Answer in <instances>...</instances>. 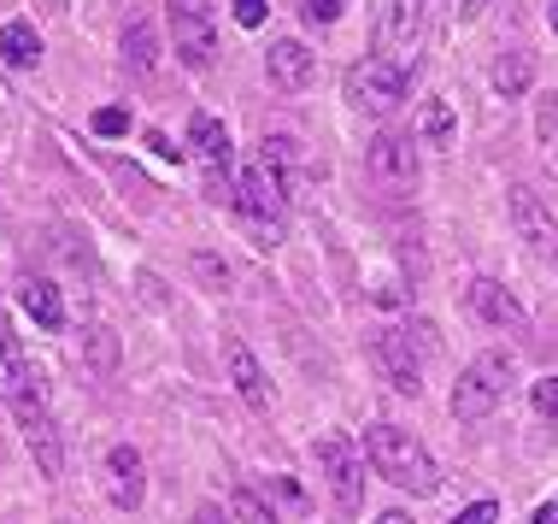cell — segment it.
I'll return each mask as SVG.
<instances>
[{"mask_svg": "<svg viewBox=\"0 0 558 524\" xmlns=\"http://www.w3.org/2000/svg\"><path fill=\"white\" fill-rule=\"evenodd\" d=\"M365 460H371V472L395 489H412V496H435V489H441V472H435L429 448L400 425H371L365 430Z\"/></svg>", "mask_w": 558, "mask_h": 524, "instance_id": "6da1fadb", "label": "cell"}, {"mask_svg": "<svg viewBox=\"0 0 558 524\" xmlns=\"http://www.w3.org/2000/svg\"><path fill=\"white\" fill-rule=\"evenodd\" d=\"M235 213L253 236H259V248H277L282 218H289V177L270 166V159H253V166L235 177Z\"/></svg>", "mask_w": 558, "mask_h": 524, "instance_id": "7a4b0ae2", "label": "cell"}, {"mask_svg": "<svg viewBox=\"0 0 558 524\" xmlns=\"http://www.w3.org/2000/svg\"><path fill=\"white\" fill-rule=\"evenodd\" d=\"M511 383H518V359H511L506 348H488V354H476L471 366L459 371L447 407H452V418H459V425H476V418H488V413L511 395Z\"/></svg>", "mask_w": 558, "mask_h": 524, "instance_id": "3957f363", "label": "cell"}, {"mask_svg": "<svg viewBox=\"0 0 558 524\" xmlns=\"http://www.w3.org/2000/svg\"><path fill=\"white\" fill-rule=\"evenodd\" d=\"M165 19H171V48L189 71H213L218 59V19L213 0H165Z\"/></svg>", "mask_w": 558, "mask_h": 524, "instance_id": "277c9868", "label": "cell"}, {"mask_svg": "<svg viewBox=\"0 0 558 524\" xmlns=\"http://www.w3.org/2000/svg\"><path fill=\"white\" fill-rule=\"evenodd\" d=\"M189 147H194V159L206 166V189H213V201L223 206H235V142H230V130L218 124L213 112H194L189 118Z\"/></svg>", "mask_w": 558, "mask_h": 524, "instance_id": "5b68a950", "label": "cell"}, {"mask_svg": "<svg viewBox=\"0 0 558 524\" xmlns=\"http://www.w3.org/2000/svg\"><path fill=\"white\" fill-rule=\"evenodd\" d=\"M318 472H324V484H329V501L353 519L359 507H365V454L353 448V437L329 430V437L318 442Z\"/></svg>", "mask_w": 558, "mask_h": 524, "instance_id": "8992f818", "label": "cell"}, {"mask_svg": "<svg viewBox=\"0 0 558 524\" xmlns=\"http://www.w3.org/2000/svg\"><path fill=\"white\" fill-rule=\"evenodd\" d=\"M417 36H424V0H376V12H371V41H376V59H395V66H412Z\"/></svg>", "mask_w": 558, "mask_h": 524, "instance_id": "52a82bcc", "label": "cell"}, {"mask_svg": "<svg viewBox=\"0 0 558 524\" xmlns=\"http://www.w3.org/2000/svg\"><path fill=\"white\" fill-rule=\"evenodd\" d=\"M405 88H412V78H405V66H395V59L371 53L347 71V100H353L359 112H395L405 100Z\"/></svg>", "mask_w": 558, "mask_h": 524, "instance_id": "ba28073f", "label": "cell"}, {"mask_svg": "<svg viewBox=\"0 0 558 524\" xmlns=\"http://www.w3.org/2000/svg\"><path fill=\"white\" fill-rule=\"evenodd\" d=\"M365 177L383 194H405L417 189V142L405 130H383L371 147H365Z\"/></svg>", "mask_w": 558, "mask_h": 524, "instance_id": "9c48e42d", "label": "cell"}, {"mask_svg": "<svg viewBox=\"0 0 558 524\" xmlns=\"http://www.w3.org/2000/svg\"><path fill=\"white\" fill-rule=\"evenodd\" d=\"M12 413H19L24 448L36 454V472H41V477H59V472H65V442H59V425H53V413L41 407V395L12 401Z\"/></svg>", "mask_w": 558, "mask_h": 524, "instance_id": "30bf717a", "label": "cell"}, {"mask_svg": "<svg viewBox=\"0 0 558 524\" xmlns=\"http://www.w3.org/2000/svg\"><path fill=\"white\" fill-rule=\"evenodd\" d=\"M506 206H511V230H518L523 242L541 253V260H553V265H558V218H553V206L541 201L535 189H523V183L506 194Z\"/></svg>", "mask_w": 558, "mask_h": 524, "instance_id": "8fae6325", "label": "cell"}, {"mask_svg": "<svg viewBox=\"0 0 558 524\" xmlns=\"http://www.w3.org/2000/svg\"><path fill=\"white\" fill-rule=\"evenodd\" d=\"M371 359L400 395H424V359L412 354V336L405 331H376L371 336Z\"/></svg>", "mask_w": 558, "mask_h": 524, "instance_id": "7c38bea8", "label": "cell"}, {"mask_svg": "<svg viewBox=\"0 0 558 524\" xmlns=\"http://www.w3.org/2000/svg\"><path fill=\"white\" fill-rule=\"evenodd\" d=\"M464 301H471V312H476L482 324H494V331H506V336H530V312H523V301L506 289V283L476 277L471 289H464Z\"/></svg>", "mask_w": 558, "mask_h": 524, "instance_id": "4fadbf2b", "label": "cell"}, {"mask_svg": "<svg viewBox=\"0 0 558 524\" xmlns=\"http://www.w3.org/2000/svg\"><path fill=\"white\" fill-rule=\"evenodd\" d=\"M312 71H318V59L306 53V41H294V36L270 41V53H265V78H270V88H282V95H300V88L312 83Z\"/></svg>", "mask_w": 558, "mask_h": 524, "instance_id": "5bb4252c", "label": "cell"}, {"mask_svg": "<svg viewBox=\"0 0 558 524\" xmlns=\"http://www.w3.org/2000/svg\"><path fill=\"white\" fill-rule=\"evenodd\" d=\"M147 496V484H142V454H135L130 442H118L107 448V501L118 507V513H135Z\"/></svg>", "mask_w": 558, "mask_h": 524, "instance_id": "9a60e30c", "label": "cell"}, {"mask_svg": "<svg viewBox=\"0 0 558 524\" xmlns=\"http://www.w3.org/2000/svg\"><path fill=\"white\" fill-rule=\"evenodd\" d=\"M223 366H230V383H235V395L247 401L253 413H270V383H265V371H259V359H253V348L241 336L223 342Z\"/></svg>", "mask_w": 558, "mask_h": 524, "instance_id": "2e32d148", "label": "cell"}, {"mask_svg": "<svg viewBox=\"0 0 558 524\" xmlns=\"http://www.w3.org/2000/svg\"><path fill=\"white\" fill-rule=\"evenodd\" d=\"M0 395H7V401L36 395V366H29L24 342L12 336V331H0Z\"/></svg>", "mask_w": 558, "mask_h": 524, "instance_id": "e0dca14e", "label": "cell"}, {"mask_svg": "<svg viewBox=\"0 0 558 524\" xmlns=\"http://www.w3.org/2000/svg\"><path fill=\"white\" fill-rule=\"evenodd\" d=\"M19 307L41 324V331H59V324H65V301H59V289L48 277H24L19 283Z\"/></svg>", "mask_w": 558, "mask_h": 524, "instance_id": "ac0fdd59", "label": "cell"}, {"mask_svg": "<svg viewBox=\"0 0 558 524\" xmlns=\"http://www.w3.org/2000/svg\"><path fill=\"white\" fill-rule=\"evenodd\" d=\"M0 59H7L12 71H29L41 59V36H36V24L29 19H12V24H0Z\"/></svg>", "mask_w": 558, "mask_h": 524, "instance_id": "d6986e66", "label": "cell"}, {"mask_svg": "<svg viewBox=\"0 0 558 524\" xmlns=\"http://www.w3.org/2000/svg\"><path fill=\"white\" fill-rule=\"evenodd\" d=\"M124 71H130V78H154V71H159V36H154V24L135 19L124 29Z\"/></svg>", "mask_w": 558, "mask_h": 524, "instance_id": "ffe728a7", "label": "cell"}, {"mask_svg": "<svg viewBox=\"0 0 558 524\" xmlns=\"http://www.w3.org/2000/svg\"><path fill=\"white\" fill-rule=\"evenodd\" d=\"M530 83H535V59L530 53H506L500 66H494V88H500L506 100L530 95Z\"/></svg>", "mask_w": 558, "mask_h": 524, "instance_id": "44dd1931", "label": "cell"}, {"mask_svg": "<svg viewBox=\"0 0 558 524\" xmlns=\"http://www.w3.org/2000/svg\"><path fill=\"white\" fill-rule=\"evenodd\" d=\"M417 142L424 147H447L452 142V107L447 100H424V112H417Z\"/></svg>", "mask_w": 558, "mask_h": 524, "instance_id": "7402d4cb", "label": "cell"}, {"mask_svg": "<svg viewBox=\"0 0 558 524\" xmlns=\"http://www.w3.org/2000/svg\"><path fill=\"white\" fill-rule=\"evenodd\" d=\"M259 159H270V166H277L282 177L306 166V154H300V136H289V130H265V154H259Z\"/></svg>", "mask_w": 558, "mask_h": 524, "instance_id": "603a6c76", "label": "cell"}, {"mask_svg": "<svg viewBox=\"0 0 558 524\" xmlns=\"http://www.w3.org/2000/svg\"><path fill=\"white\" fill-rule=\"evenodd\" d=\"M535 136H541V147L558 159V95H541V100H535Z\"/></svg>", "mask_w": 558, "mask_h": 524, "instance_id": "cb8c5ba5", "label": "cell"}, {"mask_svg": "<svg viewBox=\"0 0 558 524\" xmlns=\"http://www.w3.org/2000/svg\"><path fill=\"white\" fill-rule=\"evenodd\" d=\"M230 513H235V524H277V513H270V507L253 496V489H235V496H230Z\"/></svg>", "mask_w": 558, "mask_h": 524, "instance_id": "d4e9b609", "label": "cell"}, {"mask_svg": "<svg viewBox=\"0 0 558 524\" xmlns=\"http://www.w3.org/2000/svg\"><path fill=\"white\" fill-rule=\"evenodd\" d=\"M194 277H201L206 289H230V265H223L218 253H194Z\"/></svg>", "mask_w": 558, "mask_h": 524, "instance_id": "484cf974", "label": "cell"}, {"mask_svg": "<svg viewBox=\"0 0 558 524\" xmlns=\"http://www.w3.org/2000/svg\"><path fill=\"white\" fill-rule=\"evenodd\" d=\"M530 401H535L541 418H553V425H558V378H535L530 383Z\"/></svg>", "mask_w": 558, "mask_h": 524, "instance_id": "4316f807", "label": "cell"}, {"mask_svg": "<svg viewBox=\"0 0 558 524\" xmlns=\"http://www.w3.org/2000/svg\"><path fill=\"white\" fill-rule=\"evenodd\" d=\"M88 354H95L100 371H112L118 366V336L112 331H88Z\"/></svg>", "mask_w": 558, "mask_h": 524, "instance_id": "83f0119b", "label": "cell"}, {"mask_svg": "<svg viewBox=\"0 0 558 524\" xmlns=\"http://www.w3.org/2000/svg\"><path fill=\"white\" fill-rule=\"evenodd\" d=\"M130 130V112L124 107H100L95 112V136H124Z\"/></svg>", "mask_w": 558, "mask_h": 524, "instance_id": "f1b7e54d", "label": "cell"}, {"mask_svg": "<svg viewBox=\"0 0 558 524\" xmlns=\"http://www.w3.org/2000/svg\"><path fill=\"white\" fill-rule=\"evenodd\" d=\"M300 19H306V24H336L341 19V0H300Z\"/></svg>", "mask_w": 558, "mask_h": 524, "instance_id": "f546056e", "label": "cell"}, {"mask_svg": "<svg viewBox=\"0 0 558 524\" xmlns=\"http://www.w3.org/2000/svg\"><path fill=\"white\" fill-rule=\"evenodd\" d=\"M230 12H235V24H241V29H259L270 7H265V0H230Z\"/></svg>", "mask_w": 558, "mask_h": 524, "instance_id": "4dcf8cb0", "label": "cell"}, {"mask_svg": "<svg viewBox=\"0 0 558 524\" xmlns=\"http://www.w3.org/2000/svg\"><path fill=\"white\" fill-rule=\"evenodd\" d=\"M452 524H500V507H494V501H471Z\"/></svg>", "mask_w": 558, "mask_h": 524, "instance_id": "1f68e13d", "label": "cell"}, {"mask_svg": "<svg viewBox=\"0 0 558 524\" xmlns=\"http://www.w3.org/2000/svg\"><path fill=\"white\" fill-rule=\"evenodd\" d=\"M147 147H154L159 159H183V147H171V136H165V130H147Z\"/></svg>", "mask_w": 558, "mask_h": 524, "instance_id": "d6a6232c", "label": "cell"}, {"mask_svg": "<svg viewBox=\"0 0 558 524\" xmlns=\"http://www.w3.org/2000/svg\"><path fill=\"white\" fill-rule=\"evenodd\" d=\"M194 524H235V513H223V507H201V513H194Z\"/></svg>", "mask_w": 558, "mask_h": 524, "instance_id": "836d02e7", "label": "cell"}, {"mask_svg": "<svg viewBox=\"0 0 558 524\" xmlns=\"http://www.w3.org/2000/svg\"><path fill=\"white\" fill-rule=\"evenodd\" d=\"M482 7H488V0H459V7H452V12H459V19H476Z\"/></svg>", "mask_w": 558, "mask_h": 524, "instance_id": "e575fe53", "label": "cell"}, {"mask_svg": "<svg viewBox=\"0 0 558 524\" xmlns=\"http://www.w3.org/2000/svg\"><path fill=\"white\" fill-rule=\"evenodd\" d=\"M530 524H558V507H553V501H547V507H535V519H530Z\"/></svg>", "mask_w": 558, "mask_h": 524, "instance_id": "d590c367", "label": "cell"}, {"mask_svg": "<svg viewBox=\"0 0 558 524\" xmlns=\"http://www.w3.org/2000/svg\"><path fill=\"white\" fill-rule=\"evenodd\" d=\"M376 524H412V519H405V513H383V519H376Z\"/></svg>", "mask_w": 558, "mask_h": 524, "instance_id": "8d00e7d4", "label": "cell"}, {"mask_svg": "<svg viewBox=\"0 0 558 524\" xmlns=\"http://www.w3.org/2000/svg\"><path fill=\"white\" fill-rule=\"evenodd\" d=\"M547 19H553V36H558V0H553V7H547Z\"/></svg>", "mask_w": 558, "mask_h": 524, "instance_id": "74e56055", "label": "cell"}]
</instances>
